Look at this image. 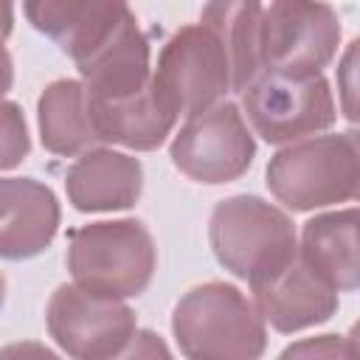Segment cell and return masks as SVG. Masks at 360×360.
<instances>
[{
  "label": "cell",
  "mask_w": 360,
  "mask_h": 360,
  "mask_svg": "<svg viewBox=\"0 0 360 360\" xmlns=\"http://www.w3.org/2000/svg\"><path fill=\"white\" fill-rule=\"evenodd\" d=\"M242 115H248L253 132L273 146L312 138L338 118L332 87L323 73H262L242 93Z\"/></svg>",
  "instance_id": "cell-6"
},
{
  "label": "cell",
  "mask_w": 360,
  "mask_h": 360,
  "mask_svg": "<svg viewBox=\"0 0 360 360\" xmlns=\"http://www.w3.org/2000/svg\"><path fill=\"white\" fill-rule=\"evenodd\" d=\"M298 250L338 292L360 290V208L326 211L307 219Z\"/></svg>",
  "instance_id": "cell-14"
},
{
  "label": "cell",
  "mask_w": 360,
  "mask_h": 360,
  "mask_svg": "<svg viewBox=\"0 0 360 360\" xmlns=\"http://www.w3.org/2000/svg\"><path fill=\"white\" fill-rule=\"evenodd\" d=\"M90 118L101 143H121L135 152L158 149L174 129V115L158 101L155 87H146L127 98L96 101L90 98Z\"/></svg>",
  "instance_id": "cell-16"
},
{
  "label": "cell",
  "mask_w": 360,
  "mask_h": 360,
  "mask_svg": "<svg viewBox=\"0 0 360 360\" xmlns=\"http://www.w3.org/2000/svg\"><path fill=\"white\" fill-rule=\"evenodd\" d=\"M338 96L346 121L360 124V37H354L338 62Z\"/></svg>",
  "instance_id": "cell-17"
},
{
  "label": "cell",
  "mask_w": 360,
  "mask_h": 360,
  "mask_svg": "<svg viewBox=\"0 0 360 360\" xmlns=\"http://www.w3.org/2000/svg\"><path fill=\"white\" fill-rule=\"evenodd\" d=\"M349 349H352V357L354 360H360V321H354L352 323V329H349Z\"/></svg>",
  "instance_id": "cell-22"
},
{
  "label": "cell",
  "mask_w": 360,
  "mask_h": 360,
  "mask_svg": "<svg viewBox=\"0 0 360 360\" xmlns=\"http://www.w3.org/2000/svg\"><path fill=\"white\" fill-rule=\"evenodd\" d=\"M172 335L186 360H262L267 349L262 312L228 281L191 287L174 304Z\"/></svg>",
  "instance_id": "cell-1"
},
{
  "label": "cell",
  "mask_w": 360,
  "mask_h": 360,
  "mask_svg": "<svg viewBox=\"0 0 360 360\" xmlns=\"http://www.w3.org/2000/svg\"><path fill=\"white\" fill-rule=\"evenodd\" d=\"M208 242L217 262L236 278L256 284L298 256L292 219L256 194H233L214 205Z\"/></svg>",
  "instance_id": "cell-3"
},
{
  "label": "cell",
  "mask_w": 360,
  "mask_h": 360,
  "mask_svg": "<svg viewBox=\"0 0 360 360\" xmlns=\"http://www.w3.org/2000/svg\"><path fill=\"white\" fill-rule=\"evenodd\" d=\"M152 87L174 118L202 112L233 93V59L222 28L205 14L180 25L158 53Z\"/></svg>",
  "instance_id": "cell-4"
},
{
  "label": "cell",
  "mask_w": 360,
  "mask_h": 360,
  "mask_svg": "<svg viewBox=\"0 0 360 360\" xmlns=\"http://www.w3.org/2000/svg\"><path fill=\"white\" fill-rule=\"evenodd\" d=\"M276 360H354L349 340L340 335H315V338H301L290 343Z\"/></svg>",
  "instance_id": "cell-18"
},
{
  "label": "cell",
  "mask_w": 360,
  "mask_h": 360,
  "mask_svg": "<svg viewBox=\"0 0 360 360\" xmlns=\"http://www.w3.org/2000/svg\"><path fill=\"white\" fill-rule=\"evenodd\" d=\"M107 360H174L166 340L152 329H138L135 338Z\"/></svg>",
  "instance_id": "cell-20"
},
{
  "label": "cell",
  "mask_w": 360,
  "mask_h": 360,
  "mask_svg": "<svg viewBox=\"0 0 360 360\" xmlns=\"http://www.w3.org/2000/svg\"><path fill=\"white\" fill-rule=\"evenodd\" d=\"M48 335L73 360H107L118 354L138 332L135 312L107 295L59 284L45 307Z\"/></svg>",
  "instance_id": "cell-9"
},
{
  "label": "cell",
  "mask_w": 360,
  "mask_h": 360,
  "mask_svg": "<svg viewBox=\"0 0 360 360\" xmlns=\"http://www.w3.org/2000/svg\"><path fill=\"white\" fill-rule=\"evenodd\" d=\"M39 141L48 152L73 158L101 146L90 118L87 90L79 79H56L37 98Z\"/></svg>",
  "instance_id": "cell-15"
},
{
  "label": "cell",
  "mask_w": 360,
  "mask_h": 360,
  "mask_svg": "<svg viewBox=\"0 0 360 360\" xmlns=\"http://www.w3.org/2000/svg\"><path fill=\"white\" fill-rule=\"evenodd\" d=\"M169 158L188 180L222 186L250 169L256 141L242 110L233 101H219L186 118L169 146Z\"/></svg>",
  "instance_id": "cell-8"
},
{
  "label": "cell",
  "mask_w": 360,
  "mask_h": 360,
  "mask_svg": "<svg viewBox=\"0 0 360 360\" xmlns=\"http://www.w3.org/2000/svg\"><path fill=\"white\" fill-rule=\"evenodd\" d=\"M264 183L290 211L360 202V129L312 135L278 149L267 163Z\"/></svg>",
  "instance_id": "cell-2"
},
{
  "label": "cell",
  "mask_w": 360,
  "mask_h": 360,
  "mask_svg": "<svg viewBox=\"0 0 360 360\" xmlns=\"http://www.w3.org/2000/svg\"><path fill=\"white\" fill-rule=\"evenodd\" d=\"M340 20L326 3L278 0L262 6L259 68L262 73L315 76L338 53Z\"/></svg>",
  "instance_id": "cell-7"
},
{
  "label": "cell",
  "mask_w": 360,
  "mask_h": 360,
  "mask_svg": "<svg viewBox=\"0 0 360 360\" xmlns=\"http://www.w3.org/2000/svg\"><path fill=\"white\" fill-rule=\"evenodd\" d=\"M73 284L107 298L141 295L158 267V248L141 219H98L68 233Z\"/></svg>",
  "instance_id": "cell-5"
},
{
  "label": "cell",
  "mask_w": 360,
  "mask_h": 360,
  "mask_svg": "<svg viewBox=\"0 0 360 360\" xmlns=\"http://www.w3.org/2000/svg\"><path fill=\"white\" fill-rule=\"evenodd\" d=\"M31 149V138H28V127L25 118L20 112V107L14 101L3 104V169H14Z\"/></svg>",
  "instance_id": "cell-19"
},
{
  "label": "cell",
  "mask_w": 360,
  "mask_h": 360,
  "mask_svg": "<svg viewBox=\"0 0 360 360\" xmlns=\"http://www.w3.org/2000/svg\"><path fill=\"white\" fill-rule=\"evenodd\" d=\"M143 191V166L138 158L118 149H90L65 174L68 202L82 214L124 211Z\"/></svg>",
  "instance_id": "cell-12"
},
{
  "label": "cell",
  "mask_w": 360,
  "mask_h": 360,
  "mask_svg": "<svg viewBox=\"0 0 360 360\" xmlns=\"http://www.w3.org/2000/svg\"><path fill=\"white\" fill-rule=\"evenodd\" d=\"M76 70L87 96L96 101L127 98L152 87L149 39L129 6H124L101 39L76 59Z\"/></svg>",
  "instance_id": "cell-10"
},
{
  "label": "cell",
  "mask_w": 360,
  "mask_h": 360,
  "mask_svg": "<svg viewBox=\"0 0 360 360\" xmlns=\"http://www.w3.org/2000/svg\"><path fill=\"white\" fill-rule=\"evenodd\" d=\"M3 233L0 253L8 262L31 259L42 253L59 231V200L34 177H3L0 180Z\"/></svg>",
  "instance_id": "cell-13"
},
{
  "label": "cell",
  "mask_w": 360,
  "mask_h": 360,
  "mask_svg": "<svg viewBox=\"0 0 360 360\" xmlns=\"http://www.w3.org/2000/svg\"><path fill=\"white\" fill-rule=\"evenodd\" d=\"M250 292L264 323L281 335L326 323L338 312V290L307 264L301 250L284 270L250 284Z\"/></svg>",
  "instance_id": "cell-11"
},
{
  "label": "cell",
  "mask_w": 360,
  "mask_h": 360,
  "mask_svg": "<svg viewBox=\"0 0 360 360\" xmlns=\"http://www.w3.org/2000/svg\"><path fill=\"white\" fill-rule=\"evenodd\" d=\"M0 360H59V354L39 340H14L3 346Z\"/></svg>",
  "instance_id": "cell-21"
}]
</instances>
